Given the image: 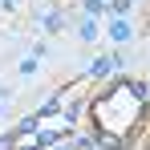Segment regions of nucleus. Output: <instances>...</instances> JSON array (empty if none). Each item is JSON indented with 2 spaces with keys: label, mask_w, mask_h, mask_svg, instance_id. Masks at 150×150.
Wrapping results in <instances>:
<instances>
[{
  "label": "nucleus",
  "mask_w": 150,
  "mask_h": 150,
  "mask_svg": "<svg viewBox=\"0 0 150 150\" xmlns=\"http://www.w3.org/2000/svg\"><path fill=\"white\" fill-rule=\"evenodd\" d=\"M110 4V16H130L134 12V0H105Z\"/></svg>",
  "instance_id": "5"
},
{
  "label": "nucleus",
  "mask_w": 150,
  "mask_h": 150,
  "mask_svg": "<svg viewBox=\"0 0 150 150\" xmlns=\"http://www.w3.org/2000/svg\"><path fill=\"white\" fill-rule=\"evenodd\" d=\"M57 150H77V146H69V142H57Z\"/></svg>",
  "instance_id": "12"
},
{
  "label": "nucleus",
  "mask_w": 150,
  "mask_h": 150,
  "mask_svg": "<svg viewBox=\"0 0 150 150\" xmlns=\"http://www.w3.org/2000/svg\"><path fill=\"white\" fill-rule=\"evenodd\" d=\"M16 142H21L16 134H0V150H12V146H16Z\"/></svg>",
  "instance_id": "9"
},
{
  "label": "nucleus",
  "mask_w": 150,
  "mask_h": 150,
  "mask_svg": "<svg viewBox=\"0 0 150 150\" xmlns=\"http://www.w3.org/2000/svg\"><path fill=\"white\" fill-rule=\"evenodd\" d=\"M110 69H114V65H110V57H93V61H89V73H93V77H105Z\"/></svg>",
  "instance_id": "6"
},
{
  "label": "nucleus",
  "mask_w": 150,
  "mask_h": 150,
  "mask_svg": "<svg viewBox=\"0 0 150 150\" xmlns=\"http://www.w3.org/2000/svg\"><path fill=\"white\" fill-rule=\"evenodd\" d=\"M134 33H138V28H134L130 16H110V21H105V37H110L114 45H130Z\"/></svg>",
  "instance_id": "1"
},
{
  "label": "nucleus",
  "mask_w": 150,
  "mask_h": 150,
  "mask_svg": "<svg viewBox=\"0 0 150 150\" xmlns=\"http://www.w3.org/2000/svg\"><path fill=\"white\" fill-rule=\"evenodd\" d=\"M33 130H37V114H28V118H25L21 126H16L12 134H16V138H25V134H33Z\"/></svg>",
  "instance_id": "7"
},
{
  "label": "nucleus",
  "mask_w": 150,
  "mask_h": 150,
  "mask_svg": "<svg viewBox=\"0 0 150 150\" xmlns=\"http://www.w3.org/2000/svg\"><path fill=\"white\" fill-rule=\"evenodd\" d=\"M77 41L98 45V41H101V21H93V16H77Z\"/></svg>",
  "instance_id": "2"
},
{
  "label": "nucleus",
  "mask_w": 150,
  "mask_h": 150,
  "mask_svg": "<svg viewBox=\"0 0 150 150\" xmlns=\"http://www.w3.org/2000/svg\"><path fill=\"white\" fill-rule=\"evenodd\" d=\"M4 105H8V89H0V110H4Z\"/></svg>",
  "instance_id": "11"
},
{
  "label": "nucleus",
  "mask_w": 150,
  "mask_h": 150,
  "mask_svg": "<svg viewBox=\"0 0 150 150\" xmlns=\"http://www.w3.org/2000/svg\"><path fill=\"white\" fill-rule=\"evenodd\" d=\"M65 25H69V16H65L61 8H49V12L41 16V28H45V33H61Z\"/></svg>",
  "instance_id": "3"
},
{
  "label": "nucleus",
  "mask_w": 150,
  "mask_h": 150,
  "mask_svg": "<svg viewBox=\"0 0 150 150\" xmlns=\"http://www.w3.org/2000/svg\"><path fill=\"white\" fill-rule=\"evenodd\" d=\"M37 65H41L37 57H25V61H21V77H33V73H37Z\"/></svg>",
  "instance_id": "8"
},
{
  "label": "nucleus",
  "mask_w": 150,
  "mask_h": 150,
  "mask_svg": "<svg viewBox=\"0 0 150 150\" xmlns=\"http://www.w3.org/2000/svg\"><path fill=\"white\" fill-rule=\"evenodd\" d=\"M21 150H45V146H37V138H33V142H25Z\"/></svg>",
  "instance_id": "10"
},
{
  "label": "nucleus",
  "mask_w": 150,
  "mask_h": 150,
  "mask_svg": "<svg viewBox=\"0 0 150 150\" xmlns=\"http://www.w3.org/2000/svg\"><path fill=\"white\" fill-rule=\"evenodd\" d=\"M81 16H93V21L98 16H110V4L105 0H81Z\"/></svg>",
  "instance_id": "4"
}]
</instances>
